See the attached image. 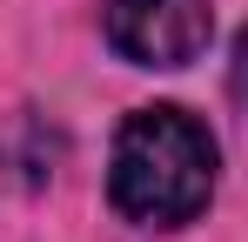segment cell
Here are the masks:
<instances>
[{"label":"cell","instance_id":"1","mask_svg":"<svg viewBox=\"0 0 248 242\" xmlns=\"http://www.w3.org/2000/svg\"><path fill=\"white\" fill-rule=\"evenodd\" d=\"M215 175H221V148L174 101L134 108L114 135V161H108V195L127 222L141 229H188L215 202Z\"/></svg>","mask_w":248,"mask_h":242},{"label":"cell","instance_id":"2","mask_svg":"<svg viewBox=\"0 0 248 242\" xmlns=\"http://www.w3.org/2000/svg\"><path fill=\"white\" fill-rule=\"evenodd\" d=\"M101 34L134 68H188L215 34L208 0H101Z\"/></svg>","mask_w":248,"mask_h":242},{"label":"cell","instance_id":"3","mask_svg":"<svg viewBox=\"0 0 248 242\" xmlns=\"http://www.w3.org/2000/svg\"><path fill=\"white\" fill-rule=\"evenodd\" d=\"M228 87H235V101H242V115H248V27H242V40H235V74H228Z\"/></svg>","mask_w":248,"mask_h":242}]
</instances>
